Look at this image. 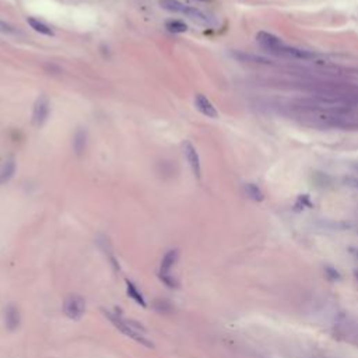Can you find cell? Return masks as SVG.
<instances>
[{"label": "cell", "mask_w": 358, "mask_h": 358, "mask_svg": "<svg viewBox=\"0 0 358 358\" xmlns=\"http://www.w3.org/2000/svg\"><path fill=\"white\" fill-rule=\"evenodd\" d=\"M182 150L185 157H186V161H188L189 167H190V170L193 172V175L199 179V178H200V174H202V165H200V157L197 154L196 147L190 143L189 140H186V142H183Z\"/></svg>", "instance_id": "6"}, {"label": "cell", "mask_w": 358, "mask_h": 358, "mask_svg": "<svg viewBox=\"0 0 358 358\" xmlns=\"http://www.w3.org/2000/svg\"><path fill=\"white\" fill-rule=\"evenodd\" d=\"M183 16H186V17H189L190 20H193V21H196V23H199V24H202V26L211 27L215 24L213 17H210L208 14H206L204 12H202V10H199V9H196V7L186 6Z\"/></svg>", "instance_id": "9"}, {"label": "cell", "mask_w": 358, "mask_h": 358, "mask_svg": "<svg viewBox=\"0 0 358 358\" xmlns=\"http://www.w3.org/2000/svg\"><path fill=\"white\" fill-rule=\"evenodd\" d=\"M126 287H128V294H129V297H132L133 300L136 301V304H139V305L146 306V300H144V297L142 295V293L139 291V288H137L132 281H126Z\"/></svg>", "instance_id": "18"}, {"label": "cell", "mask_w": 358, "mask_h": 358, "mask_svg": "<svg viewBox=\"0 0 358 358\" xmlns=\"http://www.w3.org/2000/svg\"><path fill=\"white\" fill-rule=\"evenodd\" d=\"M355 186H357V188H358V181H357V182H355Z\"/></svg>", "instance_id": "24"}, {"label": "cell", "mask_w": 358, "mask_h": 358, "mask_svg": "<svg viewBox=\"0 0 358 358\" xmlns=\"http://www.w3.org/2000/svg\"><path fill=\"white\" fill-rule=\"evenodd\" d=\"M87 147V132L84 129H77L73 136V150L77 156H81Z\"/></svg>", "instance_id": "12"}, {"label": "cell", "mask_w": 358, "mask_h": 358, "mask_svg": "<svg viewBox=\"0 0 358 358\" xmlns=\"http://www.w3.org/2000/svg\"><path fill=\"white\" fill-rule=\"evenodd\" d=\"M27 23H28V26L31 27L34 31L42 34V35H46V37H55V33H53L52 28H51L49 26H46L45 23L39 21L38 19L28 17V19H27Z\"/></svg>", "instance_id": "13"}, {"label": "cell", "mask_w": 358, "mask_h": 358, "mask_svg": "<svg viewBox=\"0 0 358 358\" xmlns=\"http://www.w3.org/2000/svg\"><path fill=\"white\" fill-rule=\"evenodd\" d=\"M165 28L172 34H183L188 31V26H186L183 21H181V20H174V19L168 20V21L165 23Z\"/></svg>", "instance_id": "17"}, {"label": "cell", "mask_w": 358, "mask_h": 358, "mask_svg": "<svg viewBox=\"0 0 358 358\" xmlns=\"http://www.w3.org/2000/svg\"><path fill=\"white\" fill-rule=\"evenodd\" d=\"M352 170L355 171V172H358V163H357V164H354V165H352Z\"/></svg>", "instance_id": "22"}, {"label": "cell", "mask_w": 358, "mask_h": 358, "mask_svg": "<svg viewBox=\"0 0 358 358\" xmlns=\"http://www.w3.org/2000/svg\"><path fill=\"white\" fill-rule=\"evenodd\" d=\"M66 316L73 320L80 319L85 312V301L80 295H69L63 304Z\"/></svg>", "instance_id": "3"}, {"label": "cell", "mask_w": 358, "mask_h": 358, "mask_svg": "<svg viewBox=\"0 0 358 358\" xmlns=\"http://www.w3.org/2000/svg\"><path fill=\"white\" fill-rule=\"evenodd\" d=\"M16 172V163H14L13 158L7 160L6 164L3 165V170L0 172V183L7 182L9 179H12V176Z\"/></svg>", "instance_id": "15"}, {"label": "cell", "mask_w": 358, "mask_h": 358, "mask_svg": "<svg viewBox=\"0 0 358 358\" xmlns=\"http://www.w3.org/2000/svg\"><path fill=\"white\" fill-rule=\"evenodd\" d=\"M160 6L163 7L164 10L175 14H183L186 9V5L181 3L179 0H160Z\"/></svg>", "instance_id": "14"}, {"label": "cell", "mask_w": 358, "mask_h": 358, "mask_svg": "<svg viewBox=\"0 0 358 358\" xmlns=\"http://www.w3.org/2000/svg\"><path fill=\"white\" fill-rule=\"evenodd\" d=\"M5 323H6V327L10 332L17 330L20 323H21L19 308L13 304H9L5 309Z\"/></svg>", "instance_id": "10"}, {"label": "cell", "mask_w": 358, "mask_h": 358, "mask_svg": "<svg viewBox=\"0 0 358 358\" xmlns=\"http://www.w3.org/2000/svg\"><path fill=\"white\" fill-rule=\"evenodd\" d=\"M160 279H161V281H163L164 284L167 287H170V288H178L179 287V283H178V280H176L175 277L172 276V274H160Z\"/></svg>", "instance_id": "19"}, {"label": "cell", "mask_w": 358, "mask_h": 358, "mask_svg": "<svg viewBox=\"0 0 358 358\" xmlns=\"http://www.w3.org/2000/svg\"><path fill=\"white\" fill-rule=\"evenodd\" d=\"M0 33L10 35V34L16 33V30H14V27L10 26L9 23H6V21H3V20H0Z\"/></svg>", "instance_id": "21"}, {"label": "cell", "mask_w": 358, "mask_h": 358, "mask_svg": "<svg viewBox=\"0 0 358 358\" xmlns=\"http://www.w3.org/2000/svg\"><path fill=\"white\" fill-rule=\"evenodd\" d=\"M294 115L300 117L302 122L315 126H340L347 121V115L341 109L329 108L318 102L315 104L297 105Z\"/></svg>", "instance_id": "1"}, {"label": "cell", "mask_w": 358, "mask_h": 358, "mask_svg": "<svg viewBox=\"0 0 358 358\" xmlns=\"http://www.w3.org/2000/svg\"><path fill=\"white\" fill-rule=\"evenodd\" d=\"M196 2H204L206 3V2H210V0H196Z\"/></svg>", "instance_id": "23"}, {"label": "cell", "mask_w": 358, "mask_h": 358, "mask_svg": "<svg viewBox=\"0 0 358 358\" xmlns=\"http://www.w3.org/2000/svg\"><path fill=\"white\" fill-rule=\"evenodd\" d=\"M49 112H51V102L46 95H39L34 104L33 109V125L35 128H41L42 125L45 124L49 117Z\"/></svg>", "instance_id": "4"}, {"label": "cell", "mask_w": 358, "mask_h": 358, "mask_svg": "<svg viewBox=\"0 0 358 358\" xmlns=\"http://www.w3.org/2000/svg\"><path fill=\"white\" fill-rule=\"evenodd\" d=\"M105 316L111 320L112 325L115 326L116 329H119L121 332L124 333L125 336L131 337L132 340H135L136 343L144 345V347H147V348H153V347H154V343H153L151 340L147 339V337L144 336V333L137 332V330H135L133 327H131V326L128 325V322H126V319H125L124 316H122L121 313H117V311L115 313L105 312Z\"/></svg>", "instance_id": "2"}, {"label": "cell", "mask_w": 358, "mask_h": 358, "mask_svg": "<svg viewBox=\"0 0 358 358\" xmlns=\"http://www.w3.org/2000/svg\"><path fill=\"white\" fill-rule=\"evenodd\" d=\"M245 193L248 195V197H251L255 202H263L265 195L261 190V188L255 183H247L245 185Z\"/></svg>", "instance_id": "16"}, {"label": "cell", "mask_w": 358, "mask_h": 358, "mask_svg": "<svg viewBox=\"0 0 358 358\" xmlns=\"http://www.w3.org/2000/svg\"><path fill=\"white\" fill-rule=\"evenodd\" d=\"M179 259V251L178 249H171L167 254L164 255L163 261H161V267H160V274H170L171 269L174 267L176 262Z\"/></svg>", "instance_id": "11"}, {"label": "cell", "mask_w": 358, "mask_h": 358, "mask_svg": "<svg viewBox=\"0 0 358 358\" xmlns=\"http://www.w3.org/2000/svg\"><path fill=\"white\" fill-rule=\"evenodd\" d=\"M273 55L281 56V58L288 59H300V60H311L315 58V53L309 52L306 49H300V48H294V46H288L286 44H283L279 46L277 49H274Z\"/></svg>", "instance_id": "5"}, {"label": "cell", "mask_w": 358, "mask_h": 358, "mask_svg": "<svg viewBox=\"0 0 358 358\" xmlns=\"http://www.w3.org/2000/svg\"><path fill=\"white\" fill-rule=\"evenodd\" d=\"M154 308H156L157 312H160V313H167L171 311V305H170V302H168V301H156Z\"/></svg>", "instance_id": "20"}, {"label": "cell", "mask_w": 358, "mask_h": 358, "mask_svg": "<svg viewBox=\"0 0 358 358\" xmlns=\"http://www.w3.org/2000/svg\"><path fill=\"white\" fill-rule=\"evenodd\" d=\"M195 106L196 109L200 112L202 115H204V116L211 117V119H217V117H218V111L215 109L213 102H211L204 94H196Z\"/></svg>", "instance_id": "7"}, {"label": "cell", "mask_w": 358, "mask_h": 358, "mask_svg": "<svg viewBox=\"0 0 358 358\" xmlns=\"http://www.w3.org/2000/svg\"><path fill=\"white\" fill-rule=\"evenodd\" d=\"M256 41H258V44H259L263 49H266V51H269L270 53L273 52L274 49H277L279 46L284 44V42L281 41V38H279L277 35L266 33V31H259V33L256 34Z\"/></svg>", "instance_id": "8"}]
</instances>
